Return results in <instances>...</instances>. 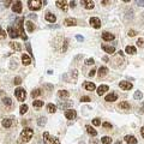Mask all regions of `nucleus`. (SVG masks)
<instances>
[{"instance_id": "nucleus-1", "label": "nucleus", "mask_w": 144, "mask_h": 144, "mask_svg": "<svg viewBox=\"0 0 144 144\" xmlns=\"http://www.w3.org/2000/svg\"><path fill=\"white\" fill-rule=\"evenodd\" d=\"M33 136H34L33 130H31L30 127H25L22 131V133H21V140L24 142V143H27V142H29L30 139L33 138Z\"/></svg>"}, {"instance_id": "nucleus-2", "label": "nucleus", "mask_w": 144, "mask_h": 144, "mask_svg": "<svg viewBox=\"0 0 144 144\" xmlns=\"http://www.w3.org/2000/svg\"><path fill=\"white\" fill-rule=\"evenodd\" d=\"M43 142H44V144H60L59 139L56 138V137H52L48 132L43 133Z\"/></svg>"}, {"instance_id": "nucleus-3", "label": "nucleus", "mask_w": 144, "mask_h": 144, "mask_svg": "<svg viewBox=\"0 0 144 144\" xmlns=\"http://www.w3.org/2000/svg\"><path fill=\"white\" fill-rule=\"evenodd\" d=\"M22 23H23V18H19V19H18V24H17V28L16 29L18 30V33H19V36H21V37L25 41V40L28 39V36L25 35V31H24V28H23Z\"/></svg>"}, {"instance_id": "nucleus-4", "label": "nucleus", "mask_w": 144, "mask_h": 144, "mask_svg": "<svg viewBox=\"0 0 144 144\" xmlns=\"http://www.w3.org/2000/svg\"><path fill=\"white\" fill-rule=\"evenodd\" d=\"M15 95H16L18 101H24L27 99V93H25V90L23 88H17L15 90Z\"/></svg>"}, {"instance_id": "nucleus-5", "label": "nucleus", "mask_w": 144, "mask_h": 144, "mask_svg": "<svg viewBox=\"0 0 144 144\" xmlns=\"http://www.w3.org/2000/svg\"><path fill=\"white\" fill-rule=\"evenodd\" d=\"M41 4H42V1H40V0H29L28 1L29 9H30V10H34V11L40 10V9H41Z\"/></svg>"}, {"instance_id": "nucleus-6", "label": "nucleus", "mask_w": 144, "mask_h": 144, "mask_svg": "<svg viewBox=\"0 0 144 144\" xmlns=\"http://www.w3.org/2000/svg\"><path fill=\"white\" fill-rule=\"evenodd\" d=\"M89 23H90L91 27H94L95 29L101 28V21H100V18H97V17H91V18L89 19Z\"/></svg>"}, {"instance_id": "nucleus-7", "label": "nucleus", "mask_w": 144, "mask_h": 144, "mask_svg": "<svg viewBox=\"0 0 144 144\" xmlns=\"http://www.w3.org/2000/svg\"><path fill=\"white\" fill-rule=\"evenodd\" d=\"M7 34H9V36H10L11 39H17V37L19 36L18 30H17L16 28L13 29L12 27H9V28H7Z\"/></svg>"}, {"instance_id": "nucleus-8", "label": "nucleus", "mask_w": 144, "mask_h": 144, "mask_svg": "<svg viewBox=\"0 0 144 144\" xmlns=\"http://www.w3.org/2000/svg\"><path fill=\"white\" fill-rule=\"evenodd\" d=\"M65 116H66L67 119H70V120H73V119H76V116H77V112L75 111V109H66Z\"/></svg>"}, {"instance_id": "nucleus-9", "label": "nucleus", "mask_w": 144, "mask_h": 144, "mask_svg": "<svg viewBox=\"0 0 144 144\" xmlns=\"http://www.w3.org/2000/svg\"><path fill=\"white\" fill-rule=\"evenodd\" d=\"M81 4H82L83 7L84 9H87V10H91V9H94V1H90V0H82Z\"/></svg>"}, {"instance_id": "nucleus-10", "label": "nucleus", "mask_w": 144, "mask_h": 144, "mask_svg": "<svg viewBox=\"0 0 144 144\" xmlns=\"http://www.w3.org/2000/svg\"><path fill=\"white\" fill-rule=\"evenodd\" d=\"M119 87H120V89H122V90H130V89H132V83H130V82H126V81H122V82H120L119 83Z\"/></svg>"}, {"instance_id": "nucleus-11", "label": "nucleus", "mask_w": 144, "mask_h": 144, "mask_svg": "<svg viewBox=\"0 0 144 144\" xmlns=\"http://www.w3.org/2000/svg\"><path fill=\"white\" fill-rule=\"evenodd\" d=\"M55 5L58 6V9H60V10H62V11H67V3L65 1V0H58V1H55Z\"/></svg>"}, {"instance_id": "nucleus-12", "label": "nucleus", "mask_w": 144, "mask_h": 144, "mask_svg": "<svg viewBox=\"0 0 144 144\" xmlns=\"http://www.w3.org/2000/svg\"><path fill=\"white\" fill-rule=\"evenodd\" d=\"M12 11L16 12V13H21L22 12V3L21 1H16L13 6H12Z\"/></svg>"}, {"instance_id": "nucleus-13", "label": "nucleus", "mask_w": 144, "mask_h": 144, "mask_svg": "<svg viewBox=\"0 0 144 144\" xmlns=\"http://www.w3.org/2000/svg\"><path fill=\"white\" fill-rule=\"evenodd\" d=\"M105 100L107 101V102H114V101L118 100V95H116L115 93H111V94H108L106 96Z\"/></svg>"}, {"instance_id": "nucleus-14", "label": "nucleus", "mask_w": 144, "mask_h": 144, "mask_svg": "<svg viewBox=\"0 0 144 144\" xmlns=\"http://www.w3.org/2000/svg\"><path fill=\"white\" fill-rule=\"evenodd\" d=\"M102 49L105 50L106 53H108V54H113L115 52V48L113 46H108V44H102Z\"/></svg>"}, {"instance_id": "nucleus-15", "label": "nucleus", "mask_w": 144, "mask_h": 144, "mask_svg": "<svg viewBox=\"0 0 144 144\" xmlns=\"http://www.w3.org/2000/svg\"><path fill=\"white\" fill-rule=\"evenodd\" d=\"M125 142L128 144H137L138 143V140H137V138L134 137V136H126L125 137Z\"/></svg>"}, {"instance_id": "nucleus-16", "label": "nucleus", "mask_w": 144, "mask_h": 144, "mask_svg": "<svg viewBox=\"0 0 144 144\" xmlns=\"http://www.w3.org/2000/svg\"><path fill=\"white\" fill-rule=\"evenodd\" d=\"M102 39L105 40V41H112V40H114V35L108 33V31H105V33L102 34Z\"/></svg>"}, {"instance_id": "nucleus-17", "label": "nucleus", "mask_w": 144, "mask_h": 144, "mask_svg": "<svg viewBox=\"0 0 144 144\" xmlns=\"http://www.w3.org/2000/svg\"><path fill=\"white\" fill-rule=\"evenodd\" d=\"M46 21L49 23H54L56 21V17L53 15V13H50V12H47L46 13Z\"/></svg>"}, {"instance_id": "nucleus-18", "label": "nucleus", "mask_w": 144, "mask_h": 144, "mask_svg": "<svg viewBox=\"0 0 144 144\" xmlns=\"http://www.w3.org/2000/svg\"><path fill=\"white\" fill-rule=\"evenodd\" d=\"M83 87H84V89H87L88 91H94L95 88H96V87H95V84L91 83V82H85Z\"/></svg>"}, {"instance_id": "nucleus-19", "label": "nucleus", "mask_w": 144, "mask_h": 144, "mask_svg": "<svg viewBox=\"0 0 144 144\" xmlns=\"http://www.w3.org/2000/svg\"><path fill=\"white\" fill-rule=\"evenodd\" d=\"M1 124H3V126H4L5 128H10L12 126V119H10V118H5Z\"/></svg>"}, {"instance_id": "nucleus-20", "label": "nucleus", "mask_w": 144, "mask_h": 144, "mask_svg": "<svg viewBox=\"0 0 144 144\" xmlns=\"http://www.w3.org/2000/svg\"><path fill=\"white\" fill-rule=\"evenodd\" d=\"M64 23H65V25H67V27H73V25L77 24V21L75 18H66Z\"/></svg>"}, {"instance_id": "nucleus-21", "label": "nucleus", "mask_w": 144, "mask_h": 144, "mask_svg": "<svg viewBox=\"0 0 144 144\" xmlns=\"http://www.w3.org/2000/svg\"><path fill=\"white\" fill-rule=\"evenodd\" d=\"M106 91H108V87L107 85H100L97 88V95H100V96H102Z\"/></svg>"}, {"instance_id": "nucleus-22", "label": "nucleus", "mask_w": 144, "mask_h": 144, "mask_svg": "<svg viewBox=\"0 0 144 144\" xmlns=\"http://www.w3.org/2000/svg\"><path fill=\"white\" fill-rule=\"evenodd\" d=\"M22 61H23V65H29L30 62H31V58L28 55V54H23L22 55Z\"/></svg>"}, {"instance_id": "nucleus-23", "label": "nucleus", "mask_w": 144, "mask_h": 144, "mask_svg": "<svg viewBox=\"0 0 144 144\" xmlns=\"http://www.w3.org/2000/svg\"><path fill=\"white\" fill-rule=\"evenodd\" d=\"M85 128H87V131H88L89 134H91L93 137H95V136H97V131H96V130H95L94 127H91L90 125H87V126H85Z\"/></svg>"}, {"instance_id": "nucleus-24", "label": "nucleus", "mask_w": 144, "mask_h": 144, "mask_svg": "<svg viewBox=\"0 0 144 144\" xmlns=\"http://www.w3.org/2000/svg\"><path fill=\"white\" fill-rule=\"evenodd\" d=\"M108 73V68L107 67H105V66H102V67H100L99 68V77H103V76H106Z\"/></svg>"}, {"instance_id": "nucleus-25", "label": "nucleus", "mask_w": 144, "mask_h": 144, "mask_svg": "<svg viewBox=\"0 0 144 144\" xmlns=\"http://www.w3.org/2000/svg\"><path fill=\"white\" fill-rule=\"evenodd\" d=\"M119 108H120V109H130V108H131V106H130V103H128V102H126V101H122V102H120V103H119Z\"/></svg>"}, {"instance_id": "nucleus-26", "label": "nucleus", "mask_w": 144, "mask_h": 144, "mask_svg": "<svg viewBox=\"0 0 144 144\" xmlns=\"http://www.w3.org/2000/svg\"><path fill=\"white\" fill-rule=\"evenodd\" d=\"M10 47H11L12 49L17 50V52H19V50L22 49V46L19 43H17V42H11V43H10Z\"/></svg>"}, {"instance_id": "nucleus-27", "label": "nucleus", "mask_w": 144, "mask_h": 144, "mask_svg": "<svg viewBox=\"0 0 144 144\" xmlns=\"http://www.w3.org/2000/svg\"><path fill=\"white\" fill-rule=\"evenodd\" d=\"M25 25H27V30H28L29 33H33L34 29H35V25H34V23L30 22V21H28V22L25 23Z\"/></svg>"}, {"instance_id": "nucleus-28", "label": "nucleus", "mask_w": 144, "mask_h": 144, "mask_svg": "<svg viewBox=\"0 0 144 144\" xmlns=\"http://www.w3.org/2000/svg\"><path fill=\"white\" fill-rule=\"evenodd\" d=\"M47 111L49 112V113H55L56 112V106L53 105V103H48V105H47Z\"/></svg>"}, {"instance_id": "nucleus-29", "label": "nucleus", "mask_w": 144, "mask_h": 144, "mask_svg": "<svg viewBox=\"0 0 144 144\" xmlns=\"http://www.w3.org/2000/svg\"><path fill=\"white\" fill-rule=\"evenodd\" d=\"M136 52H137L136 47H133V46H127L126 47V53L127 54H136Z\"/></svg>"}, {"instance_id": "nucleus-30", "label": "nucleus", "mask_w": 144, "mask_h": 144, "mask_svg": "<svg viewBox=\"0 0 144 144\" xmlns=\"http://www.w3.org/2000/svg\"><path fill=\"white\" fill-rule=\"evenodd\" d=\"M101 143L111 144L112 143V138H111V137H108V136H105V137H102V138H101Z\"/></svg>"}, {"instance_id": "nucleus-31", "label": "nucleus", "mask_w": 144, "mask_h": 144, "mask_svg": "<svg viewBox=\"0 0 144 144\" xmlns=\"http://www.w3.org/2000/svg\"><path fill=\"white\" fill-rule=\"evenodd\" d=\"M68 91H66V90H60V91H58V96H59V97H62V99H64V97H68Z\"/></svg>"}, {"instance_id": "nucleus-32", "label": "nucleus", "mask_w": 144, "mask_h": 144, "mask_svg": "<svg viewBox=\"0 0 144 144\" xmlns=\"http://www.w3.org/2000/svg\"><path fill=\"white\" fill-rule=\"evenodd\" d=\"M46 122H47V119H46V116H40L39 120H37V125H39V126H43Z\"/></svg>"}, {"instance_id": "nucleus-33", "label": "nucleus", "mask_w": 144, "mask_h": 144, "mask_svg": "<svg viewBox=\"0 0 144 144\" xmlns=\"http://www.w3.org/2000/svg\"><path fill=\"white\" fill-rule=\"evenodd\" d=\"M33 106H34V107H36V108H40V107H42V106H43V101H41V100L34 101Z\"/></svg>"}, {"instance_id": "nucleus-34", "label": "nucleus", "mask_w": 144, "mask_h": 144, "mask_svg": "<svg viewBox=\"0 0 144 144\" xmlns=\"http://www.w3.org/2000/svg\"><path fill=\"white\" fill-rule=\"evenodd\" d=\"M41 94H42V91H41L40 89H35V90L31 91V96H33V97H37V96H40Z\"/></svg>"}, {"instance_id": "nucleus-35", "label": "nucleus", "mask_w": 144, "mask_h": 144, "mask_svg": "<svg viewBox=\"0 0 144 144\" xmlns=\"http://www.w3.org/2000/svg\"><path fill=\"white\" fill-rule=\"evenodd\" d=\"M70 106H72L71 102H60V103H59V107H60V108H64V109L67 108V107H70Z\"/></svg>"}, {"instance_id": "nucleus-36", "label": "nucleus", "mask_w": 144, "mask_h": 144, "mask_svg": "<svg viewBox=\"0 0 144 144\" xmlns=\"http://www.w3.org/2000/svg\"><path fill=\"white\" fill-rule=\"evenodd\" d=\"M3 102H4V105H6L7 107H11V106H12V101H11V99H9V97L4 99V100H3Z\"/></svg>"}, {"instance_id": "nucleus-37", "label": "nucleus", "mask_w": 144, "mask_h": 144, "mask_svg": "<svg viewBox=\"0 0 144 144\" xmlns=\"http://www.w3.org/2000/svg\"><path fill=\"white\" fill-rule=\"evenodd\" d=\"M133 97H134L136 100H140V99L143 97V94H142L140 91H136V93H134V95H133Z\"/></svg>"}, {"instance_id": "nucleus-38", "label": "nucleus", "mask_w": 144, "mask_h": 144, "mask_svg": "<svg viewBox=\"0 0 144 144\" xmlns=\"http://www.w3.org/2000/svg\"><path fill=\"white\" fill-rule=\"evenodd\" d=\"M19 109H21V114H24V113H27V112H28V106H27V105H22Z\"/></svg>"}, {"instance_id": "nucleus-39", "label": "nucleus", "mask_w": 144, "mask_h": 144, "mask_svg": "<svg viewBox=\"0 0 144 144\" xmlns=\"http://www.w3.org/2000/svg\"><path fill=\"white\" fill-rule=\"evenodd\" d=\"M6 35H7V33H6L4 29L0 28V40H4L6 37Z\"/></svg>"}, {"instance_id": "nucleus-40", "label": "nucleus", "mask_w": 144, "mask_h": 144, "mask_svg": "<svg viewBox=\"0 0 144 144\" xmlns=\"http://www.w3.org/2000/svg\"><path fill=\"white\" fill-rule=\"evenodd\" d=\"M137 46L140 47V48H143L144 47V39H138L137 40Z\"/></svg>"}, {"instance_id": "nucleus-41", "label": "nucleus", "mask_w": 144, "mask_h": 144, "mask_svg": "<svg viewBox=\"0 0 144 144\" xmlns=\"http://www.w3.org/2000/svg\"><path fill=\"white\" fill-rule=\"evenodd\" d=\"M93 124H94L95 126H99V125H101V121L99 118H95L94 120H93Z\"/></svg>"}, {"instance_id": "nucleus-42", "label": "nucleus", "mask_w": 144, "mask_h": 144, "mask_svg": "<svg viewBox=\"0 0 144 144\" xmlns=\"http://www.w3.org/2000/svg\"><path fill=\"white\" fill-rule=\"evenodd\" d=\"M85 64H87V65H94L95 61H94V59L91 58V59H87V60H85Z\"/></svg>"}, {"instance_id": "nucleus-43", "label": "nucleus", "mask_w": 144, "mask_h": 144, "mask_svg": "<svg viewBox=\"0 0 144 144\" xmlns=\"http://www.w3.org/2000/svg\"><path fill=\"white\" fill-rule=\"evenodd\" d=\"M13 83H15V84H21V83H22V78H21V77H16V78H15V81H13Z\"/></svg>"}, {"instance_id": "nucleus-44", "label": "nucleus", "mask_w": 144, "mask_h": 144, "mask_svg": "<svg viewBox=\"0 0 144 144\" xmlns=\"http://www.w3.org/2000/svg\"><path fill=\"white\" fill-rule=\"evenodd\" d=\"M102 126L105 128H112V124H109V122H103Z\"/></svg>"}, {"instance_id": "nucleus-45", "label": "nucleus", "mask_w": 144, "mask_h": 144, "mask_svg": "<svg viewBox=\"0 0 144 144\" xmlns=\"http://www.w3.org/2000/svg\"><path fill=\"white\" fill-rule=\"evenodd\" d=\"M81 101H82V102H89V101H90V97H89V96H83V97L81 99Z\"/></svg>"}, {"instance_id": "nucleus-46", "label": "nucleus", "mask_w": 144, "mask_h": 144, "mask_svg": "<svg viewBox=\"0 0 144 144\" xmlns=\"http://www.w3.org/2000/svg\"><path fill=\"white\" fill-rule=\"evenodd\" d=\"M27 49H28V52L30 53V55H33V52H31V47H30V44L27 43Z\"/></svg>"}, {"instance_id": "nucleus-47", "label": "nucleus", "mask_w": 144, "mask_h": 144, "mask_svg": "<svg viewBox=\"0 0 144 144\" xmlns=\"http://www.w3.org/2000/svg\"><path fill=\"white\" fill-rule=\"evenodd\" d=\"M136 4L138 6H144V1L143 0H138V1H136Z\"/></svg>"}, {"instance_id": "nucleus-48", "label": "nucleus", "mask_w": 144, "mask_h": 144, "mask_svg": "<svg viewBox=\"0 0 144 144\" xmlns=\"http://www.w3.org/2000/svg\"><path fill=\"white\" fill-rule=\"evenodd\" d=\"M136 31H134V30H130V31H128V36H134V35H136Z\"/></svg>"}, {"instance_id": "nucleus-49", "label": "nucleus", "mask_w": 144, "mask_h": 144, "mask_svg": "<svg viewBox=\"0 0 144 144\" xmlns=\"http://www.w3.org/2000/svg\"><path fill=\"white\" fill-rule=\"evenodd\" d=\"M95 72H96V71H95V70H91V71L89 72V77H93V76H94V75H95Z\"/></svg>"}, {"instance_id": "nucleus-50", "label": "nucleus", "mask_w": 144, "mask_h": 144, "mask_svg": "<svg viewBox=\"0 0 144 144\" xmlns=\"http://www.w3.org/2000/svg\"><path fill=\"white\" fill-rule=\"evenodd\" d=\"M76 39L78 40V41H83V36H81V35H77V36H76Z\"/></svg>"}, {"instance_id": "nucleus-51", "label": "nucleus", "mask_w": 144, "mask_h": 144, "mask_svg": "<svg viewBox=\"0 0 144 144\" xmlns=\"http://www.w3.org/2000/svg\"><path fill=\"white\" fill-rule=\"evenodd\" d=\"M70 6H71V7H75V6H76V1H71V3H70Z\"/></svg>"}, {"instance_id": "nucleus-52", "label": "nucleus", "mask_w": 144, "mask_h": 144, "mask_svg": "<svg viewBox=\"0 0 144 144\" xmlns=\"http://www.w3.org/2000/svg\"><path fill=\"white\" fill-rule=\"evenodd\" d=\"M140 133H142V137L144 138V126L142 128H140Z\"/></svg>"}, {"instance_id": "nucleus-53", "label": "nucleus", "mask_w": 144, "mask_h": 144, "mask_svg": "<svg viewBox=\"0 0 144 144\" xmlns=\"http://www.w3.org/2000/svg\"><path fill=\"white\" fill-rule=\"evenodd\" d=\"M90 144H99L97 140H90Z\"/></svg>"}]
</instances>
